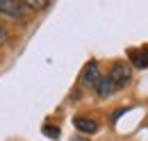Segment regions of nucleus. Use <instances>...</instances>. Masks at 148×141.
Masks as SVG:
<instances>
[{
  "instance_id": "f03ea898",
  "label": "nucleus",
  "mask_w": 148,
  "mask_h": 141,
  "mask_svg": "<svg viewBox=\"0 0 148 141\" xmlns=\"http://www.w3.org/2000/svg\"><path fill=\"white\" fill-rule=\"evenodd\" d=\"M107 75L112 77V82L116 84V89H125L130 84V77H132V66L125 64V62H114Z\"/></svg>"
},
{
  "instance_id": "39448f33",
  "label": "nucleus",
  "mask_w": 148,
  "mask_h": 141,
  "mask_svg": "<svg viewBox=\"0 0 148 141\" xmlns=\"http://www.w3.org/2000/svg\"><path fill=\"white\" fill-rule=\"evenodd\" d=\"M93 91H96V96H98V98H103V100H105V98H112L119 89H116V84L112 82L110 75H100V77H98V82H96V87H93Z\"/></svg>"
},
{
  "instance_id": "0eeeda50",
  "label": "nucleus",
  "mask_w": 148,
  "mask_h": 141,
  "mask_svg": "<svg viewBox=\"0 0 148 141\" xmlns=\"http://www.w3.org/2000/svg\"><path fill=\"white\" fill-rule=\"evenodd\" d=\"M23 2H25V5L30 7V9H34V12H39V9H46L50 0H23Z\"/></svg>"
},
{
  "instance_id": "9d476101",
  "label": "nucleus",
  "mask_w": 148,
  "mask_h": 141,
  "mask_svg": "<svg viewBox=\"0 0 148 141\" xmlns=\"http://www.w3.org/2000/svg\"><path fill=\"white\" fill-rule=\"evenodd\" d=\"M71 141H89V137H84V134L80 137V134H77V137H73V139H71Z\"/></svg>"
},
{
  "instance_id": "7ed1b4c3",
  "label": "nucleus",
  "mask_w": 148,
  "mask_h": 141,
  "mask_svg": "<svg viewBox=\"0 0 148 141\" xmlns=\"http://www.w3.org/2000/svg\"><path fill=\"white\" fill-rule=\"evenodd\" d=\"M98 77H100V66H98V62H89L84 68H82V75H80V84L84 89H93L96 87V82H98Z\"/></svg>"
},
{
  "instance_id": "20e7f679",
  "label": "nucleus",
  "mask_w": 148,
  "mask_h": 141,
  "mask_svg": "<svg viewBox=\"0 0 148 141\" xmlns=\"http://www.w3.org/2000/svg\"><path fill=\"white\" fill-rule=\"evenodd\" d=\"M73 125H75V130H77L80 134H84V137L96 134V132L100 130L98 121H96V118H91V116H75V118H73Z\"/></svg>"
},
{
  "instance_id": "1a4fd4ad",
  "label": "nucleus",
  "mask_w": 148,
  "mask_h": 141,
  "mask_svg": "<svg viewBox=\"0 0 148 141\" xmlns=\"http://www.w3.org/2000/svg\"><path fill=\"white\" fill-rule=\"evenodd\" d=\"M5 41H7V30H5V27H2V23H0V46H2Z\"/></svg>"
},
{
  "instance_id": "6e6552de",
  "label": "nucleus",
  "mask_w": 148,
  "mask_h": 141,
  "mask_svg": "<svg viewBox=\"0 0 148 141\" xmlns=\"http://www.w3.org/2000/svg\"><path fill=\"white\" fill-rule=\"evenodd\" d=\"M43 134H48V137L57 139V137H59V130H57V127H48V125H43Z\"/></svg>"
},
{
  "instance_id": "f257e3e1",
  "label": "nucleus",
  "mask_w": 148,
  "mask_h": 141,
  "mask_svg": "<svg viewBox=\"0 0 148 141\" xmlns=\"http://www.w3.org/2000/svg\"><path fill=\"white\" fill-rule=\"evenodd\" d=\"M30 7L23 0H0V16L12 21V23H21L30 16Z\"/></svg>"
},
{
  "instance_id": "423d86ee",
  "label": "nucleus",
  "mask_w": 148,
  "mask_h": 141,
  "mask_svg": "<svg viewBox=\"0 0 148 141\" xmlns=\"http://www.w3.org/2000/svg\"><path fill=\"white\" fill-rule=\"evenodd\" d=\"M130 66L132 68H148V46L141 48V50L130 53Z\"/></svg>"
}]
</instances>
